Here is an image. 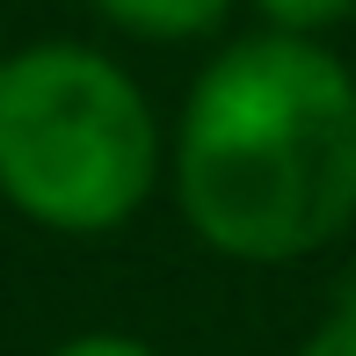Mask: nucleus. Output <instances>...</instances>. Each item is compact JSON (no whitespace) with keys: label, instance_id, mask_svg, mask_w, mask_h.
<instances>
[{"label":"nucleus","instance_id":"nucleus-5","mask_svg":"<svg viewBox=\"0 0 356 356\" xmlns=\"http://www.w3.org/2000/svg\"><path fill=\"white\" fill-rule=\"evenodd\" d=\"M298 356H356V298H342L313 334L298 342Z\"/></svg>","mask_w":356,"mask_h":356},{"label":"nucleus","instance_id":"nucleus-4","mask_svg":"<svg viewBox=\"0 0 356 356\" xmlns=\"http://www.w3.org/2000/svg\"><path fill=\"white\" fill-rule=\"evenodd\" d=\"M254 8H262L269 29H284V37H327V29H342L356 15V0H254Z\"/></svg>","mask_w":356,"mask_h":356},{"label":"nucleus","instance_id":"nucleus-2","mask_svg":"<svg viewBox=\"0 0 356 356\" xmlns=\"http://www.w3.org/2000/svg\"><path fill=\"white\" fill-rule=\"evenodd\" d=\"M160 182L138 80L88 44H29L0 66V197L51 233H109Z\"/></svg>","mask_w":356,"mask_h":356},{"label":"nucleus","instance_id":"nucleus-3","mask_svg":"<svg viewBox=\"0 0 356 356\" xmlns=\"http://www.w3.org/2000/svg\"><path fill=\"white\" fill-rule=\"evenodd\" d=\"M117 29L131 37H153V44H182V37H204V29L225 22L233 0H95Z\"/></svg>","mask_w":356,"mask_h":356},{"label":"nucleus","instance_id":"nucleus-1","mask_svg":"<svg viewBox=\"0 0 356 356\" xmlns=\"http://www.w3.org/2000/svg\"><path fill=\"white\" fill-rule=\"evenodd\" d=\"M175 197L204 248L298 262L356 218V73L320 37H240L182 102Z\"/></svg>","mask_w":356,"mask_h":356},{"label":"nucleus","instance_id":"nucleus-7","mask_svg":"<svg viewBox=\"0 0 356 356\" xmlns=\"http://www.w3.org/2000/svg\"><path fill=\"white\" fill-rule=\"evenodd\" d=\"M0 66H8V51H0Z\"/></svg>","mask_w":356,"mask_h":356},{"label":"nucleus","instance_id":"nucleus-6","mask_svg":"<svg viewBox=\"0 0 356 356\" xmlns=\"http://www.w3.org/2000/svg\"><path fill=\"white\" fill-rule=\"evenodd\" d=\"M51 356H160V349H145L138 334H73V342H58Z\"/></svg>","mask_w":356,"mask_h":356}]
</instances>
